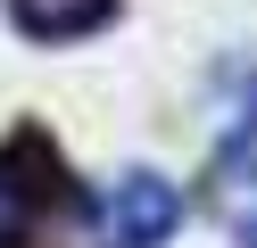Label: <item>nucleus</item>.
<instances>
[{
	"mask_svg": "<svg viewBox=\"0 0 257 248\" xmlns=\"http://www.w3.org/2000/svg\"><path fill=\"white\" fill-rule=\"evenodd\" d=\"M249 248H257V240H249Z\"/></svg>",
	"mask_w": 257,
	"mask_h": 248,
	"instance_id": "obj_4",
	"label": "nucleus"
},
{
	"mask_svg": "<svg viewBox=\"0 0 257 248\" xmlns=\"http://www.w3.org/2000/svg\"><path fill=\"white\" fill-rule=\"evenodd\" d=\"M9 17L25 42H83L116 17V0H9Z\"/></svg>",
	"mask_w": 257,
	"mask_h": 248,
	"instance_id": "obj_3",
	"label": "nucleus"
},
{
	"mask_svg": "<svg viewBox=\"0 0 257 248\" xmlns=\"http://www.w3.org/2000/svg\"><path fill=\"white\" fill-rule=\"evenodd\" d=\"M67 207V157L50 149V132H9L0 141V248H34Z\"/></svg>",
	"mask_w": 257,
	"mask_h": 248,
	"instance_id": "obj_1",
	"label": "nucleus"
},
{
	"mask_svg": "<svg viewBox=\"0 0 257 248\" xmlns=\"http://www.w3.org/2000/svg\"><path fill=\"white\" fill-rule=\"evenodd\" d=\"M174 223H183V190L150 165L116 174L100 198H91V248H166Z\"/></svg>",
	"mask_w": 257,
	"mask_h": 248,
	"instance_id": "obj_2",
	"label": "nucleus"
}]
</instances>
